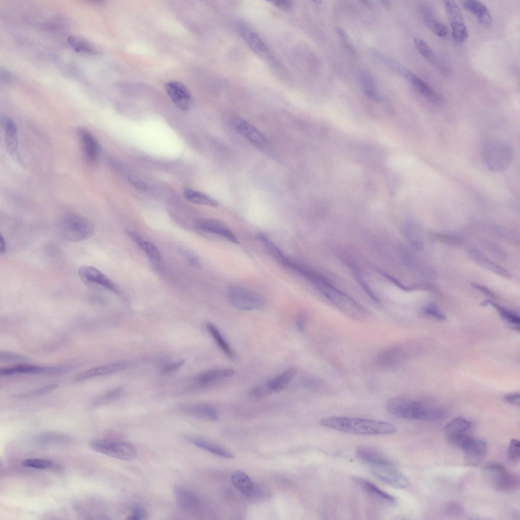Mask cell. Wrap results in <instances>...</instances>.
Wrapping results in <instances>:
<instances>
[{
	"label": "cell",
	"instance_id": "cell-39",
	"mask_svg": "<svg viewBox=\"0 0 520 520\" xmlns=\"http://www.w3.org/2000/svg\"><path fill=\"white\" fill-rule=\"evenodd\" d=\"M207 328L219 347L224 354L230 359H234L235 354L234 350L217 328L212 323H209L207 325Z\"/></svg>",
	"mask_w": 520,
	"mask_h": 520
},
{
	"label": "cell",
	"instance_id": "cell-1",
	"mask_svg": "<svg viewBox=\"0 0 520 520\" xmlns=\"http://www.w3.org/2000/svg\"><path fill=\"white\" fill-rule=\"evenodd\" d=\"M294 271L308 280L331 303L348 316L361 319L369 315L367 310L315 271L297 263Z\"/></svg>",
	"mask_w": 520,
	"mask_h": 520
},
{
	"label": "cell",
	"instance_id": "cell-53",
	"mask_svg": "<svg viewBox=\"0 0 520 520\" xmlns=\"http://www.w3.org/2000/svg\"><path fill=\"white\" fill-rule=\"evenodd\" d=\"M128 181L131 185L138 189L144 191L147 188L146 184L142 180L136 177H129L128 178Z\"/></svg>",
	"mask_w": 520,
	"mask_h": 520
},
{
	"label": "cell",
	"instance_id": "cell-4",
	"mask_svg": "<svg viewBox=\"0 0 520 520\" xmlns=\"http://www.w3.org/2000/svg\"><path fill=\"white\" fill-rule=\"evenodd\" d=\"M94 231L93 224L85 217L75 213L63 215L57 224V232L63 240L77 242L92 236Z\"/></svg>",
	"mask_w": 520,
	"mask_h": 520
},
{
	"label": "cell",
	"instance_id": "cell-32",
	"mask_svg": "<svg viewBox=\"0 0 520 520\" xmlns=\"http://www.w3.org/2000/svg\"><path fill=\"white\" fill-rule=\"evenodd\" d=\"M297 372L296 369L290 368L279 375L265 381L270 393L279 392L284 389L294 378Z\"/></svg>",
	"mask_w": 520,
	"mask_h": 520
},
{
	"label": "cell",
	"instance_id": "cell-23",
	"mask_svg": "<svg viewBox=\"0 0 520 520\" xmlns=\"http://www.w3.org/2000/svg\"><path fill=\"white\" fill-rule=\"evenodd\" d=\"M462 7L476 15L479 23L484 27L489 28L493 24V18L488 8L480 1L463 0L460 2Z\"/></svg>",
	"mask_w": 520,
	"mask_h": 520
},
{
	"label": "cell",
	"instance_id": "cell-12",
	"mask_svg": "<svg viewBox=\"0 0 520 520\" xmlns=\"http://www.w3.org/2000/svg\"><path fill=\"white\" fill-rule=\"evenodd\" d=\"M173 495L177 506L183 512L194 516L200 512V500L192 491L182 486L176 485L173 489Z\"/></svg>",
	"mask_w": 520,
	"mask_h": 520
},
{
	"label": "cell",
	"instance_id": "cell-51",
	"mask_svg": "<svg viewBox=\"0 0 520 520\" xmlns=\"http://www.w3.org/2000/svg\"><path fill=\"white\" fill-rule=\"evenodd\" d=\"M302 383L304 386L308 388H316L319 387L321 384L322 382L321 380L312 377H308L305 378L303 381Z\"/></svg>",
	"mask_w": 520,
	"mask_h": 520
},
{
	"label": "cell",
	"instance_id": "cell-33",
	"mask_svg": "<svg viewBox=\"0 0 520 520\" xmlns=\"http://www.w3.org/2000/svg\"><path fill=\"white\" fill-rule=\"evenodd\" d=\"M419 11L426 25L432 31L439 37L446 36L448 32L447 27L434 16L428 6L421 5L419 7Z\"/></svg>",
	"mask_w": 520,
	"mask_h": 520
},
{
	"label": "cell",
	"instance_id": "cell-35",
	"mask_svg": "<svg viewBox=\"0 0 520 520\" xmlns=\"http://www.w3.org/2000/svg\"><path fill=\"white\" fill-rule=\"evenodd\" d=\"M23 467L29 468L61 471L63 468L60 465L50 460L42 458H28L21 462Z\"/></svg>",
	"mask_w": 520,
	"mask_h": 520
},
{
	"label": "cell",
	"instance_id": "cell-41",
	"mask_svg": "<svg viewBox=\"0 0 520 520\" xmlns=\"http://www.w3.org/2000/svg\"><path fill=\"white\" fill-rule=\"evenodd\" d=\"M360 80L365 94L372 100L379 101L381 98L371 76L366 73H363L361 75Z\"/></svg>",
	"mask_w": 520,
	"mask_h": 520
},
{
	"label": "cell",
	"instance_id": "cell-11",
	"mask_svg": "<svg viewBox=\"0 0 520 520\" xmlns=\"http://www.w3.org/2000/svg\"><path fill=\"white\" fill-rule=\"evenodd\" d=\"M444 3L451 27L453 38L457 42H463L466 40L468 35L461 11L458 5L453 1H445Z\"/></svg>",
	"mask_w": 520,
	"mask_h": 520
},
{
	"label": "cell",
	"instance_id": "cell-26",
	"mask_svg": "<svg viewBox=\"0 0 520 520\" xmlns=\"http://www.w3.org/2000/svg\"><path fill=\"white\" fill-rule=\"evenodd\" d=\"M186 439L195 446L216 456L232 459L234 454L224 447L208 439L195 436H188Z\"/></svg>",
	"mask_w": 520,
	"mask_h": 520
},
{
	"label": "cell",
	"instance_id": "cell-21",
	"mask_svg": "<svg viewBox=\"0 0 520 520\" xmlns=\"http://www.w3.org/2000/svg\"><path fill=\"white\" fill-rule=\"evenodd\" d=\"M470 421L463 417H456L450 420L444 428V433L449 442L457 446L459 442L468 435L470 428Z\"/></svg>",
	"mask_w": 520,
	"mask_h": 520
},
{
	"label": "cell",
	"instance_id": "cell-49",
	"mask_svg": "<svg viewBox=\"0 0 520 520\" xmlns=\"http://www.w3.org/2000/svg\"><path fill=\"white\" fill-rule=\"evenodd\" d=\"M0 360L3 361H25L27 360V358L17 353L1 352Z\"/></svg>",
	"mask_w": 520,
	"mask_h": 520
},
{
	"label": "cell",
	"instance_id": "cell-20",
	"mask_svg": "<svg viewBox=\"0 0 520 520\" xmlns=\"http://www.w3.org/2000/svg\"><path fill=\"white\" fill-rule=\"evenodd\" d=\"M400 74L408 80L414 87L428 101L434 104L442 102L441 97L427 83L410 71L403 68Z\"/></svg>",
	"mask_w": 520,
	"mask_h": 520
},
{
	"label": "cell",
	"instance_id": "cell-48",
	"mask_svg": "<svg viewBox=\"0 0 520 520\" xmlns=\"http://www.w3.org/2000/svg\"><path fill=\"white\" fill-rule=\"evenodd\" d=\"M424 312L439 320H444L445 318V315L433 304L427 305L424 309Z\"/></svg>",
	"mask_w": 520,
	"mask_h": 520
},
{
	"label": "cell",
	"instance_id": "cell-59",
	"mask_svg": "<svg viewBox=\"0 0 520 520\" xmlns=\"http://www.w3.org/2000/svg\"><path fill=\"white\" fill-rule=\"evenodd\" d=\"M6 250V243L4 238L2 235L0 236V251L1 253H4Z\"/></svg>",
	"mask_w": 520,
	"mask_h": 520
},
{
	"label": "cell",
	"instance_id": "cell-18",
	"mask_svg": "<svg viewBox=\"0 0 520 520\" xmlns=\"http://www.w3.org/2000/svg\"><path fill=\"white\" fill-rule=\"evenodd\" d=\"M194 225L201 230L221 236L234 243H238L233 232L225 223L221 220L214 219L198 218L194 220Z\"/></svg>",
	"mask_w": 520,
	"mask_h": 520
},
{
	"label": "cell",
	"instance_id": "cell-15",
	"mask_svg": "<svg viewBox=\"0 0 520 520\" xmlns=\"http://www.w3.org/2000/svg\"><path fill=\"white\" fill-rule=\"evenodd\" d=\"M78 274L80 279L86 284L98 285L113 292L117 291L115 284L94 267L82 266L80 267Z\"/></svg>",
	"mask_w": 520,
	"mask_h": 520
},
{
	"label": "cell",
	"instance_id": "cell-46",
	"mask_svg": "<svg viewBox=\"0 0 520 520\" xmlns=\"http://www.w3.org/2000/svg\"><path fill=\"white\" fill-rule=\"evenodd\" d=\"M147 512L146 510L143 506L137 505L134 506L132 509L129 515L126 519L129 520H143L146 519Z\"/></svg>",
	"mask_w": 520,
	"mask_h": 520
},
{
	"label": "cell",
	"instance_id": "cell-54",
	"mask_svg": "<svg viewBox=\"0 0 520 520\" xmlns=\"http://www.w3.org/2000/svg\"><path fill=\"white\" fill-rule=\"evenodd\" d=\"M184 363V360H180L177 362H175L166 365L162 368V372L165 373H168L175 371L180 367H181Z\"/></svg>",
	"mask_w": 520,
	"mask_h": 520
},
{
	"label": "cell",
	"instance_id": "cell-36",
	"mask_svg": "<svg viewBox=\"0 0 520 520\" xmlns=\"http://www.w3.org/2000/svg\"><path fill=\"white\" fill-rule=\"evenodd\" d=\"M183 192L185 198L192 203L212 207L219 205L216 200L205 193L189 188H184Z\"/></svg>",
	"mask_w": 520,
	"mask_h": 520
},
{
	"label": "cell",
	"instance_id": "cell-29",
	"mask_svg": "<svg viewBox=\"0 0 520 520\" xmlns=\"http://www.w3.org/2000/svg\"><path fill=\"white\" fill-rule=\"evenodd\" d=\"M355 453L359 459L372 465H392L387 458L372 447L360 446L356 448Z\"/></svg>",
	"mask_w": 520,
	"mask_h": 520
},
{
	"label": "cell",
	"instance_id": "cell-57",
	"mask_svg": "<svg viewBox=\"0 0 520 520\" xmlns=\"http://www.w3.org/2000/svg\"><path fill=\"white\" fill-rule=\"evenodd\" d=\"M273 3L276 6L284 10H289L291 9V5L290 2L287 1H272Z\"/></svg>",
	"mask_w": 520,
	"mask_h": 520
},
{
	"label": "cell",
	"instance_id": "cell-25",
	"mask_svg": "<svg viewBox=\"0 0 520 520\" xmlns=\"http://www.w3.org/2000/svg\"><path fill=\"white\" fill-rule=\"evenodd\" d=\"M231 481L234 486L246 497L253 496L256 493L257 488L251 478L244 472L237 470L231 476Z\"/></svg>",
	"mask_w": 520,
	"mask_h": 520
},
{
	"label": "cell",
	"instance_id": "cell-2",
	"mask_svg": "<svg viewBox=\"0 0 520 520\" xmlns=\"http://www.w3.org/2000/svg\"><path fill=\"white\" fill-rule=\"evenodd\" d=\"M320 424L338 431L358 435L389 434L396 428L389 422L362 418L330 416L321 419Z\"/></svg>",
	"mask_w": 520,
	"mask_h": 520
},
{
	"label": "cell",
	"instance_id": "cell-17",
	"mask_svg": "<svg viewBox=\"0 0 520 520\" xmlns=\"http://www.w3.org/2000/svg\"><path fill=\"white\" fill-rule=\"evenodd\" d=\"M68 368L66 366L42 367L33 365L20 364L1 369L0 375L9 376L17 374H54L64 372L68 370Z\"/></svg>",
	"mask_w": 520,
	"mask_h": 520
},
{
	"label": "cell",
	"instance_id": "cell-58",
	"mask_svg": "<svg viewBox=\"0 0 520 520\" xmlns=\"http://www.w3.org/2000/svg\"><path fill=\"white\" fill-rule=\"evenodd\" d=\"M472 285L474 288H476L479 290L483 292L488 296L492 297L494 296V294L492 293V292H491L488 288L483 286L480 285L476 283L473 284Z\"/></svg>",
	"mask_w": 520,
	"mask_h": 520
},
{
	"label": "cell",
	"instance_id": "cell-22",
	"mask_svg": "<svg viewBox=\"0 0 520 520\" xmlns=\"http://www.w3.org/2000/svg\"><path fill=\"white\" fill-rule=\"evenodd\" d=\"M5 143L8 153L13 157L18 156V136L17 128L14 120L8 117L2 120Z\"/></svg>",
	"mask_w": 520,
	"mask_h": 520
},
{
	"label": "cell",
	"instance_id": "cell-50",
	"mask_svg": "<svg viewBox=\"0 0 520 520\" xmlns=\"http://www.w3.org/2000/svg\"><path fill=\"white\" fill-rule=\"evenodd\" d=\"M307 316L306 313L304 311L300 312L297 315L296 324L298 330L300 332H303L305 329Z\"/></svg>",
	"mask_w": 520,
	"mask_h": 520
},
{
	"label": "cell",
	"instance_id": "cell-38",
	"mask_svg": "<svg viewBox=\"0 0 520 520\" xmlns=\"http://www.w3.org/2000/svg\"><path fill=\"white\" fill-rule=\"evenodd\" d=\"M130 238L136 243L148 256L154 262L161 260V255L157 247L149 241H145L135 233L131 234Z\"/></svg>",
	"mask_w": 520,
	"mask_h": 520
},
{
	"label": "cell",
	"instance_id": "cell-42",
	"mask_svg": "<svg viewBox=\"0 0 520 520\" xmlns=\"http://www.w3.org/2000/svg\"><path fill=\"white\" fill-rule=\"evenodd\" d=\"M413 43L418 52L427 61L433 65L438 66L437 58L427 42L420 38H415L413 39Z\"/></svg>",
	"mask_w": 520,
	"mask_h": 520
},
{
	"label": "cell",
	"instance_id": "cell-24",
	"mask_svg": "<svg viewBox=\"0 0 520 520\" xmlns=\"http://www.w3.org/2000/svg\"><path fill=\"white\" fill-rule=\"evenodd\" d=\"M236 129L254 145L264 147L267 145L265 136L255 127L244 120H239L236 123Z\"/></svg>",
	"mask_w": 520,
	"mask_h": 520
},
{
	"label": "cell",
	"instance_id": "cell-43",
	"mask_svg": "<svg viewBox=\"0 0 520 520\" xmlns=\"http://www.w3.org/2000/svg\"><path fill=\"white\" fill-rule=\"evenodd\" d=\"M490 305L494 307L499 313L500 314L504 319L512 324L515 327L519 328V324L520 322V318L518 315L514 312L506 309L499 305L493 302L490 300H486L483 303V306H486Z\"/></svg>",
	"mask_w": 520,
	"mask_h": 520
},
{
	"label": "cell",
	"instance_id": "cell-9",
	"mask_svg": "<svg viewBox=\"0 0 520 520\" xmlns=\"http://www.w3.org/2000/svg\"><path fill=\"white\" fill-rule=\"evenodd\" d=\"M485 469L494 474V484L498 490L509 492L516 491L518 489L519 477L508 471L503 465L491 463L487 465Z\"/></svg>",
	"mask_w": 520,
	"mask_h": 520
},
{
	"label": "cell",
	"instance_id": "cell-37",
	"mask_svg": "<svg viewBox=\"0 0 520 520\" xmlns=\"http://www.w3.org/2000/svg\"><path fill=\"white\" fill-rule=\"evenodd\" d=\"M67 41L71 47L76 52L89 54H96L98 50L90 42L77 36L70 35Z\"/></svg>",
	"mask_w": 520,
	"mask_h": 520
},
{
	"label": "cell",
	"instance_id": "cell-52",
	"mask_svg": "<svg viewBox=\"0 0 520 520\" xmlns=\"http://www.w3.org/2000/svg\"><path fill=\"white\" fill-rule=\"evenodd\" d=\"M336 31L339 37L342 40L343 44L349 51L351 52H354V49L352 46L350 45L348 38L346 34L343 30L341 28H337Z\"/></svg>",
	"mask_w": 520,
	"mask_h": 520
},
{
	"label": "cell",
	"instance_id": "cell-47",
	"mask_svg": "<svg viewBox=\"0 0 520 520\" xmlns=\"http://www.w3.org/2000/svg\"><path fill=\"white\" fill-rule=\"evenodd\" d=\"M509 459L513 462H517L520 457V442L515 439L511 440L509 448Z\"/></svg>",
	"mask_w": 520,
	"mask_h": 520
},
{
	"label": "cell",
	"instance_id": "cell-40",
	"mask_svg": "<svg viewBox=\"0 0 520 520\" xmlns=\"http://www.w3.org/2000/svg\"><path fill=\"white\" fill-rule=\"evenodd\" d=\"M70 437L64 434L55 432H47L41 434L37 442L42 445L60 444L70 441Z\"/></svg>",
	"mask_w": 520,
	"mask_h": 520
},
{
	"label": "cell",
	"instance_id": "cell-28",
	"mask_svg": "<svg viewBox=\"0 0 520 520\" xmlns=\"http://www.w3.org/2000/svg\"><path fill=\"white\" fill-rule=\"evenodd\" d=\"M183 411L187 414L196 418L211 421L219 419L217 411L212 406L206 404H193L185 406Z\"/></svg>",
	"mask_w": 520,
	"mask_h": 520
},
{
	"label": "cell",
	"instance_id": "cell-55",
	"mask_svg": "<svg viewBox=\"0 0 520 520\" xmlns=\"http://www.w3.org/2000/svg\"><path fill=\"white\" fill-rule=\"evenodd\" d=\"M519 393H511L505 395L504 399L508 403L515 405H519Z\"/></svg>",
	"mask_w": 520,
	"mask_h": 520
},
{
	"label": "cell",
	"instance_id": "cell-16",
	"mask_svg": "<svg viewBox=\"0 0 520 520\" xmlns=\"http://www.w3.org/2000/svg\"><path fill=\"white\" fill-rule=\"evenodd\" d=\"M168 95L175 105L180 110L187 111L193 106L192 97L187 88L181 83L172 81L165 84Z\"/></svg>",
	"mask_w": 520,
	"mask_h": 520
},
{
	"label": "cell",
	"instance_id": "cell-44",
	"mask_svg": "<svg viewBox=\"0 0 520 520\" xmlns=\"http://www.w3.org/2000/svg\"><path fill=\"white\" fill-rule=\"evenodd\" d=\"M406 236L410 243L416 248L421 247L422 241L419 230L416 225L411 222L406 224L404 228Z\"/></svg>",
	"mask_w": 520,
	"mask_h": 520
},
{
	"label": "cell",
	"instance_id": "cell-10",
	"mask_svg": "<svg viewBox=\"0 0 520 520\" xmlns=\"http://www.w3.org/2000/svg\"><path fill=\"white\" fill-rule=\"evenodd\" d=\"M370 471L379 480L394 488L403 489L409 485L407 478L392 465H372Z\"/></svg>",
	"mask_w": 520,
	"mask_h": 520
},
{
	"label": "cell",
	"instance_id": "cell-45",
	"mask_svg": "<svg viewBox=\"0 0 520 520\" xmlns=\"http://www.w3.org/2000/svg\"><path fill=\"white\" fill-rule=\"evenodd\" d=\"M58 384L53 383L34 389L31 391L17 396L19 398H29L42 395L52 391L57 387Z\"/></svg>",
	"mask_w": 520,
	"mask_h": 520
},
{
	"label": "cell",
	"instance_id": "cell-30",
	"mask_svg": "<svg viewBox=\"0 0 520 520\" xmlns=\"http://www.w3.org/2000/svg\"><path fill=\"white\" fill-rule=\"evenodd\" d=\"M238 29L240 35L253 51L260 55L269 53L267 46L256 34L243 25H239Z\"/></svg>",
	"mask_w": 520,
	"mask_h": 520
},
{
	"label": "cell",
	"instance_id": "cell-19",
	"mask_svg": "<svg viewBox=\"0 0 520 520\" xmlns=\"http://www.w3.org/2000/svg\"><path fill=\"white\" fill-rule=\"evenodd\" d=\"M406 356V351L403 347L392 346L380 353L376 360V365L383 370L393 369L398 366Z\"/></svg>",
	"mask_w": 520,
	"mask_h": 520
},
{
	"label": "cell",
	"instance_id": "cell-8",
	"mask_svg": "<svg viewBox=\"0 0 520 520\" xmlns=\"http://www.w3.org/2000/svg\"><path fill=\"white\" fill-rule=\"evenodd\" d=\"M458 446L463 451L465 465L469 467H475L480 465L487 453V444L485 441L475 439L469 435L461 442Z\"/></svg>",
	"mask_w": 520,
	"mask_h": 520
},
{
	"label": "cell",
	"instance_id": "cell-6",
	"mask_svg": "<svg viewBox=\"0 0 520 520\" xmlns=\"http://www.w3.org/2000/svg\"><path fill=\"white\" fill-rule=\"evenodd\" d=\"M90 447L95 451L124 461L134 460L137 450L130 443L106 439H95L90 442Z\"/></svg>",
	"mask_w": 520,
	"mask_h": 520
},
{
	"label": "cell",
	"instance_id": "cell-13",
	"mask_svg": "<svg viewBox=\"0 0 520 520\" xmlns=\"http://www.w3.org/2000/svg\"><path fill=\"white\" fill-rule=\"evenodd\" d=\"M82 152L86 161L93 165L98 161L101 154V146L97 139L88 129L81 128L78 132Z\"/></svg>",
	"mask_w": 520,
	"mask_h": 520
},
{
	"label": "cell",
	"instance_id": "cell-5",
	"mask_svg": "<svg viewBox=\"0 0 520 520\" xmlns=\"http://www.w3.org/2000/svg\"><path fill=\"white\" fill-rule=\"evenodd\" d=\"M482 155L487 168L493 172H502L510 165L513 152L507 143L497 139H489L482 147Z\"/></svg>",
	"mask_w": 520,
	"mask_h": 520
},
{
	"label": "cell",
	"instance_id": "cell-34",
	"mask_svg": "<svg viewBox=\"0 0 520 520\" xmlns=\"http://www.w3.org/2000/svg\"><path fill=\"white\" fill-rule=\"evenodd\" d=\"M468 255L471 259L481 267L503 276H509L507 271L491 261L479 250L475 249H471L469 251Z\"/></svg>",
	"mask_w": 520,
	"mask_h": 520
},
{
	"label": "cell",
	"instance_id": "cell-27",
	"mask_svg": "<svg viewBox=\"0 0 520 520\" xmlns=\"http://www.w3.org/2000/svg\"><path fill=\"white\" fill-rule=\"evenodd\" d=\"M235 371L230 368H218L206 371L199 375L196 379L198 384L208 386L232 377Z\"/></svg>",
	"mask_w": 520,
	"mask_h": 520
},
{
	"label": "cell",
	"instance_id": "cell-56",
	"mask_svg": "<svg viewBox=\"0 0 520 520\" xmlns=\"http://www.w3.org/2000/svg\"><path fill=\"white\" fill-rule=\"evenodd\" d=\"M446 509L447 512L453 514H459L462 511V509L460 505L456 502H452L448 503L446 506Z\"/></svg>",
	"mask_w": 520,
	"mask_h": 520
},
{
	"label": "cell",
	"instance_id": "cell-31",
	"mask_svg": "<svg viewBox=\"0 0 520 520\" xmlns=\"http://www.w3.org/2000/svg\"><path fill=\"white\" fill-rule=\"evenodd\" d=\"M352 479L363 490L373 497L388 503L395 502L396 499L394 496L382 491L368 480L359 476H354Z\"/></svg>",
	"mask_w": 520,
	"mask_h": 520
},
{
	"label": "cell",
	"instance_id": "cell-14",
	"mask_svg": "<svg viewBox=\"0 0 520 520\" xmlns=\"http://www.w3.org/2000/svg\"><path fill=\"white\" fill-rule=\"evenodd\" d=\"M137 362L135 361H125L114 362L94 367L84 371L74 378L77 382L82 381L93 377L112 374L126 369L135 366Z\"/></svg>",
	"mask_w": 520,
	"mask_h": 520
},
{
	"label": "cell",
	"instance_id": "cell-7",
	"mask_svg": "<svg viewBox=\"0 0 520 520\" xmlns=\"http://www.w3.org/2000/svg\"><path fill=\"white\" fill-rule=\"evenodd\" d=\"M231 304L239 310L250 311L259 309L265 304L264 299L258 294L244 287L231 286L228 290Z\"/></svg>",
	"mask_w": 520,
	"mask_h": 520
},
{
	"label": "cell",
	"instance_id": "cell-3",
	"mask_svg": "<svg viewBox=\"0 0 520 520\" xmlns=\"http://www.w3.org/2000/svg\"><path fill=\"white\" fill-rule=\"evenodd\" d=\"M386 409L399 417L430 421L441 419L445 413L441 408L428 406L420 401L404 397L391 398L386 403Z\"/></svg>",
	"mask_w": 520,
	"mask_h": 520
}]
</instances>
